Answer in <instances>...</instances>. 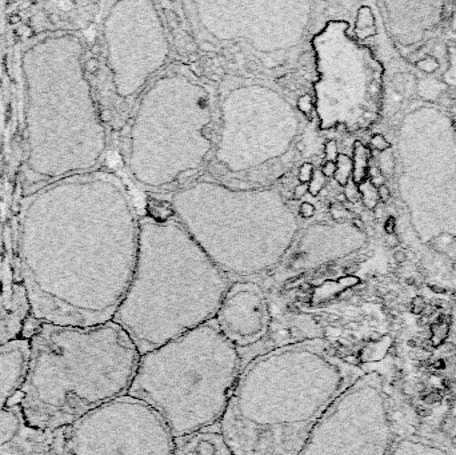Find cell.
<instances>
[{"label": "cell", "instance_id": "11", "mask_svg": "<svg viewBox=\"0 0 456 455\" xmlns=\"http://www.w3.org/2000/svg\"><path fill=\"white\" fill-rule=\"evenodd\" d=\"M391 455H455L435 439L420 435L399 438Z\"/></svg>", "mask_w": 456, "mask_h": 455}, {"label": "cell", "instance_id": "4", "mask_svg": "<svg viewBox=\"0 0 456 455\" xmlns=\"http://www.w3.org/2000/svg\"><path fill=\"white\" fill-rule=\"evenodd\" d=\"M231 283L200 251L186 259L139 258L112 322L143 355L215 319Z\"/></svg>", "mask_w": 456, "mask_h": 455}, {"label": "cell", "instance_id": "12", "mask_svg": "<svg viewBox=\"0 0 456 455\" xmlns=\"http://www.w3.org/2000/svg\"><path fill=\"white\" fill-rule=\"evenodd\" d=\"M368 167V154L367 150L364 148L360 142L355 143V158L352 163V172H353V182L356 184H362L367 174Z\"/></svg>", "mask_w": 456, "mask_h": 455}, {"label": "cell", "instance_id": "36", "mask_svg": "<svg viewBox=\"0 0 456 455\" xmlns=\"http://www.w3.org/2000/svg\"><path fill=\"white\" fill-rule=\"evenodd\" d=\"M353 223H355V224H356V226H358L359 228H363V222H360V220H356V219H355V220H353Z\"/></svg>", "mask_w": 456, "mask_h": 455}, {"label": "cell", "instance_id": "7", "mask_svg": "<svg viewBox=\"0 0 456 455\" xmlns=\"http://www.w3.org/2000/svg\"><path fill=\"white\" fill-rule=\"evenodd\" d=\"M30 339L0 347V455H51L53 433L28 423L20 404Z\"/></svg>", "mask_w": 456, "mask_h": 455}, {"label": "cell", "instance_id": "32", "mask_svg": "<svg viewBox=\"0 0 456 455\" xmlns=\"http://www.w3.org/2000/svg\"><path fill=\"white\" fill-rule=\"evenodd\" d=\"M452 334H454V345H455V350H456V305L455 309H454V322H452Z\"/></svg>", "mask_w": 456, "mask_h": 455}, {"label": "cell", "instance_id": "22", "mask_svg": "<svg viewBox=\"0 0 456 455\" xmlns=\"http://www.w3.org/2000/svg\"><path fill=\"white\" fill-rule=\"evenodd\" d=\"M298 107L300 109L301 112H304V114H308L312 109V102L311 98L308 96V95H304V96H301L299 100H298Z\"/></svg>", "mask_w": 456, "mask_h": 455}, {"label": "cell", "instance_id": "8", "mask_svg": "<svg viewBox=\"0 0 456 455\" xmlns=\"http://www.w3.org/2000/svg\"><path fill=\"white\" fill-rule=\"evenodd\" d=\"M213 321L224 338L238 348L246 366L270 338L274 325L272 303L259 283L232 282Z\"/></svg>", "mask_w": 456, "mask_h": 455}, {"label": "cell", "instance_id": "24", "mask_svg": "<svg viewBox=\"0 0 456 455\" xmlns=\"http://www.w3.org/2000/svg\"><path fill=\"white\" fill-rule=\"evenodd\" d=\"M320 171L324 178H332V176H335V172H336V163L335 162H326Z\"/></svg>", "mask_w": 456, "mask_h": 455}, {"label": "cell", "instance_id": "23", "mask_svg": "<svg viewBox=\"0 0 456 455\" xmlns=\"http://www.w3.org/2000/svg\"><path fill=\"white\" fill-rule=\"evenodd\" d=\"M315 212H316V208H315V206L311 204V203L306 202L300 204V215L303 218H306V219L312 218L315 215Z\"/></svg>", "mask_w": 456, "mask_h": 455}, {"label": "cell", "instance_id": "31", "mask_svg": "<svg viewBox=\"0 0 456 455\" xmlns=\"http://www.w3.org/2000/svg\"><path fill=\"white\" fill-rule=\"evenodd\" d=\"M373 214H375V217L380 219V218L383 217L384 214V208H383V203H378L376 206L373 207Z\"/></svg>", "mask_w": 456, "mask_h": 455}, {"label": "cell", "instance_id": "16", "mask_svg": "<svg viewBox=\"0 0 456 455\" xmlns=\"http://www.w3.org/2000/svg\"><path fill=\"white\" fill-rule=\"evenodd\" d=\"M324 187V175L321 174V171H315L312 175L311 182L308 183V191L311 195H317L320 190Z\"/></svg>", "mask_w": 456, "mask_h": 455}, {"label": "cell", "instance_id": "34", "mask_svg": "<svg viewBox=\"0 0 456 455\" xmlns=\"http://www.w3.org/2000/svg\"><path fill=\"white\" fill-rule=\"evenodd\" d=\"M200 48H202V50H204V51H207V52H210V51H213V50H215V47L213 46H211V44H202V46H200Z\"/></svg>", "mask_w": 456, "mask_h": 455}, {"label": "cell", "instance_id": "21", "mask_svg": "<svg viewBox=\"0 0 456 455\" xmlns=\"http://www.w3.org/2000/svg\"><path fill=\"white\" fill-rule=\"evenodd\" d=\"M337 156H339V154H337L336 143H335V140H330L326 145L327 162H335V163H336Z\"/></svg>", "mask_w": 456, "mask_h": 455}, {"label": "cell", "instance_id": "35", "mask_svg": "<svg viewBox=\"0 0 456 455\" xmlns=\"http://www.w3.org/2000/svg\"><path fill=\"white\" fill-rule=\"evenodd\" d=\"M191 68H192V71H193V73H196V75H199V76L202 75V70L199 68V66H197V64H196V67H195V63H192V64H191Z\"/></svg>", "mask_w": 456, "mask_h": 455}, {"label": "cell", "instance_id": "10", "mask_svg": "<svg viewBox=\"0 0 456 455\" xmlns=\"http://www.w3.org/2000/svg\"><path fill=\"white\" fill-rule=\"evenodd\" d=\"M174 455H232L220 427L215 426L175 439Z\"/></svg>", "mask_w": 456, "mask_h": 455}, {"label": "cell", "instance_id": "17", "mask_svg": "<svg viewBox=\"0 0 456 455\" xmlns=\"http://www.w3.org/2000/svg\"><path fill=\"white\" fill-rule=\"evenodd\" d=\"M371 146H372L373 150L380 151V152H384V151H387L391 148V143H389L388 140L384 138L383 135H380V134L373 135L372 139H371Z\"/></svg>", "mask_w": 456, "mask_h": 455}, {"label": "cell", "instance_id": "9", "mask_svg": "<svg viewBox=\"0 0 456 455\" xmlns=\"http://www.w3.org/2000/svg\"><path fill=\"white\" fill-rule=\"evenodd\" d=\"M31 315V306L23 285L0 283V347L20 338Z\"/></svg>", "mask_w": 456, "mask_h": 455}, {"label": "cell", "instance_id": "20", "mask_svg": "<svg viewBox=\"0 0 456 455\" xmlns=\"http://www.w3.org/2000/svg\"><path fill=\"white\" fill-rule=\"evenodd\" d=\"M312 175H314V165L311 163H304V164L301 165L300 170H299V181L301 183H310L312 179Z\"/></svg>", "mask_w": 456, "mask_h": 455}, {"label": "cell", "instance_id": "29", "mask_svg": "<svg viewBox=\"0 0 456 455\" xmlns=\"http://www.w3.org/2000/svg\"><path fill=\"white\" fill-rule=\"evenodd\" d=\"M384 228H386V233H387V235H389V234H395L394 233V228H395V219H394V218H389L388 220H387V223H386Z\"/></svg>", "mask_w": 456, "mask_h": 455}, {"label": "cell", "instance_id": "15", "mask_svg": "<svg viewBox=\"0 0 456 455\" xmlns=\"http://www.w3.org/2000/svg\"><path fill=\"white\" fill-rule=\"evenodd\" d=\"M395 163H394V156L392 154L389 152L388 150L384 151L382 156H380V170H382V174L386 176H388L392 174V171H394Z\"/></svg>", "mask_w": 456, "mask_h": 455}, {"label": "cell", "instance_id": "33", "mask_svg": "<svg viewBox=\"0 0 456 455\" xmlns=\"http://www.w3.org/2000/svg\"><path fill=\"white\" fill-rule=\"evenodd\" d=\"M452 124H454V129H455L456 134V102L454 104V109H452Z\"/></svg>", "mask_w": 456, "mask_h": 455}, {"label": "cell", "instance_id": "1", "mask_svg": "<svg viewBox=\"0 0 456 455\" xmlns=\"http://www.w3.org/2000/svg\"><path fill=\"white\" fill-rule=\"evenodd\" d=\"M367 368L324 339L275 347L251 359L219 424L232 455H299L328 406Z\"/></svg>", "mask_w": 456, "mask_h": 455}, {"label": "cell", "instance_id": "18", "mask_svg": "<svg viewBox=\"0 0 456 455\" xmlns=\"http://www.w3.org/2000/svg\"><path fill=\"white\" fill-rule=\"evenodd\" d=\"M392 87H394V91L399 96L402 95H404L405 93V87H407V79H405L404 75H402V73H396L392 79Z\"/></svg>", "mask_w": 456, "mask_h": 455}, {"label": "cell", "instance_id": "3", "mask_svg": "<svg viewBox=\"0 0 456 455\" xmlns=\"http://www.w3.org/2000/svg\"><path fill=\"white\" fill-rule=\"evenodd\" d=\"M243 367L212 319L140 355L127 395L150 406L176 439L220 424Z\"/></svg>", "mask_w": 456, "mask_h": 455}, {"label": "cell", "instance_id": "30", "mask_svg": "<svg viewBox=\"0 0 456 455\" xmlns=\"http://www.w3.org/2000/svg\"><path fill=\"white\" fill-rule=\"evenodd\" d=\"M387 243L391 247H396V246H399V239L395 234H389V235H387Z\"/></svg>", "mask_w": 456, "mask_h": 455}, {"label": "cell", "instance_id": "28", "mask_svg": "<svg viewBox=\"0 0 456 455\" xmlns=\"http://www.w3.org/2000/svg\"><path fill=\"white\" fill-rule=\"evenodd\" d=\"M394 259L396 263H399V264L404 263L405 259H407V254H405L403 250H398V251H395Z\"/></svg>", "mask_w": 456, "mask_h": 455}, {"label": "cell", "instance_id": "26", "mask_svg": "<svg viewBox=\"0 0 456 455\" xmlns=\"http://www.w3.org/2000/svg\"><path fill=\"white\" fill-rule=\"evenodd\" d=\"M424 307L425 302L421 296H416V298L412 300V311H414L415 314H420L421 311L424 310Z\"/></svg>", "mask_w": 456, "mask_h": 455}, {"label": "cell", "instance_id": "13", "mask_svg": "<svg viewBox=\"0 0 456 455\" xmlns=\"http://www.w3.org/2000/svg\"><path fill=\"white\" fill-rule=\"evenodd\" d=\"M351 172H352V162L347 155L340 154L336 159V172H335V178L340 186H347Z\"/></svg>", "mask_w": 456, "mask_h": 455}, {"label": "cell", "instance_id": "19", "mask_svg": "<svg viewBox=\"0 0 456 455\" xmlns=\"http://www.w3.org/2000/svg\"><path fill=\"white\" fill-rule=\"evenodd\" d=\"M418 67H419L420 70H423V71L427 73H434L436 68H438V60H436L434 56H427L425 59H423V60L418 62Z\"/></svg>", "mask_w": 456, "mask_h": 455}, {"label": "cell", "instance_id": "2", "mask_svg": "<svg viewBox=\"0 0 456 455\" xmlns=\"http://www.w3.org/2000/svg\"><path fill=\"white\" fill-rule=\"evenodd\" d=\"M20 390L28 423L53 433L89 411L127 395L140 354L114 322L93 327L39 322Z\"/></svg>", "mask_w": 456, "mask_h": 455}, {"label": "cell", "instance_id": "14", "mask_svg": "<svg viewBox=\"0 0 456 455\" xmlns=\"http://www.w3.org/2000/svg\"><path fill=\"white\" fill-rule=\"evenodd\" d=\"M360 192L363 194L364 204L373 210V207L378 204V191L371 181H366L360 184Z\"/></svg>", "mask_w": 456, "mask_h": 455}, {"label": "cell", "instance_id": "25", "mask_svg": "<svg viewBox=\"0 0 456 455\" xmlns=\"http://www.w3.org/2000/svg\"><path fill=\"white\" fill-rule=\"evenodd\" d=\"M376 191H378V198L383 203H387L389 199H391V192H389L388 187L386 186V184L378 187V188H376Z\"/></svg>", "mask_w": 456, "mask_h": 455}, {"label": "cell", "instance_id": "27", "mask_svg": "<svg viewBox=\"0 0 456 455\" xmlns=\"http://www.w3.org/2000/svg\"><path fill=\"white\" fill-rule=\"evenodd\" d=\"M307 192H308V184H307V183H300L299 186L295 187V191H294V194H295V198L299 199V198L304 197Z\"/></svg>", "mask_w": 456, "mask_h": 455}, {"label": "cell", "instance_id": "6", "mask_svg": "<svg viewBox=\"0 0 456 455\" xmlns=\"http://www.w3.org/2000/svg\"><path fill=\"white\" fill-rule=\"evenodd\" d=\"M175 438L139 399L123 395L53 431L51 455H174Z\"/></svg>", "mask_w": 456, "mask_h": 455}, {"label": "cell", "instance_id": "5", "mask_svg": "<svg viewBox=\"0 0 456 455\" xmlns=\"http://www.w3.org/2000/svg\"><path fill=\"white\" fill-rule=\"evenodd\" d=\"M398 439L388 382L366 370L328 406L299 455H391Z\"/></svg>", "mask_w": 456, "mask_h": 455}]
</instances>
